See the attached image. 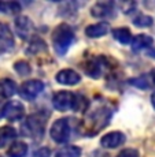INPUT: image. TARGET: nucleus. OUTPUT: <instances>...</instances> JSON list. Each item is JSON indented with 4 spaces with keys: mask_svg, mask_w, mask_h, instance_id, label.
Segmentation results:
<instances>
[{
    "mask_svg": "<svg viewBox=\"0 0 155 157\" xmlns=\"http://www.w3.org/2000/svg\"><path fill=\"white\" fill-rule=\"evenodd\" d=\"M52 105L55 109L60 111V112L70 111V109L78 111V108H80V97L71 92L62 90V92H58L54 94Z\"/></svg>",
    "mask_w": 155,
    "mask_h": 157,
    "instance_id": "7ed1b4c3",
    "label": "nucleus"
},
{
    "mask_svg": "<svg viewBox=\"0 0 155 157\" xmlns=\"http://www.w3.org/2000/svg\"><path fill=\"white\" fill-rule=\"evenodd\" d=\"M18 92L17 83L10 78H3L0 79V97L3 98H10L13 97L15 93Z\"/></svg>",
    "mask_w": 155,
    "mask_h": 157,
    "instance_id": "2eb2a0df",
    "label": "nucleus"
},
{
    "mask_svg": "<svg viewBox=\"0 0 155 157\" xmlns=\"http://www.w3.org/2000/svg\"><path fill=\"white\" fill-rule=\"evenodd\" d=\"M148 55L155 59V49H150V51H148Z\"/></svg>",
    "mask_w": 155,
    "mask_h": 157,
    "instance_id": "c85d7f7f",
    "label": "nucleus"
},
{
    "mask_svg": "<svg viewBox=\"0 0 155 157\" xmlns=\"http://www.w3.org/2000/svg\"><path fill=\"white\" fill-rule=\"evenodd\" d=\"M108 30H110V25H108L107 22H99V23H95V25L87 26L85 33H87V36L91 38H99V37H103V36L107 34Z\"/></svg>",
    "mask_w": 155,
    "mask_h": 157,
    "instance_id": "4468645a",
    "label": "nucleus"
},
{
    "mask_svg": "<svg viewBox=\"0 0 155 157\" xmlns=\"http://www.w3.org/2000/svg\"><path fill=\"white\" fill-rule=\"evenodd\" d=\"M151 77H153V81H154V83H155V68L153 70V72H151Z\"/></svg>",
    "mask_w": 155,
    "mask_h": 157,
    "instance_id": "c756f323",
    "label": "nucleus"
},
{
    "mask_svg": "<svg viewBox=\"0 0 155 157\" xmlns=\"http://www.w3.org/2000/svg\"><path fill=\"white\" fill-rule=\"evenodd\" d=\"M15 26V32L19 36L22 40H29L30 37H33L35 34V26H33V22L29 19L25 15H21L15 19L14 22Z\"/></svg>",
    "mask_w": 155,
    "mask_h": 157,
    "instance_id": "1a4fd4ad",
    "label": "nucleus"
},
{
    "mask_svg": "<svg viewBox=\"0 0 155 157\" xmlns=\"http://www.w3.org/2000/svg\"><path fill=\"white\" fill-rule=\"evenodd\" d=\"M14 48V36L8 25L0 22V52H8Z\"/></svg>",
    "mask_w": 155,
    "mask_h": 157,
    "instance_id": "f8f14e48",
    "label": "nucleus"
},
{
    "mask_svg": "<svg viewBox=\"0 0 155 157\" xmlns=\"http://www.w3.org/2000/svg\"><path fill=\"white\" fill-rule=\"evenodd\" d=\"M50 156H51V150L48 147H41L35 153V157H50Z\"/></svg>",
    "mask_w": 155,
    "mask_h": 157,
    "instance_id": "bb28decb",
    "label": "nucleus"
},
{
    "mask_svg": "<svg viewBox=\"0 0 155 157\" xmlns=\"http://www.w3.org/2000/svg\"><path fill=\"white\" fill-rule=\"evenodd\" d=\"M125 140H126L125 134H122L121 131H113L103 135L102 140H100V145L103 147H106V149H115V147L121 146L125 142Z\"/></svg>",
    "mask_w": 155,
    "mask_h": 157,
    "instance_id": "9b49d317",
    "label": "nucleus"
},
{
    "mask_svg": "<svg viewBox=\"0 0 155 157\" xmlns=\"http://www.w3.org/2000/svg\"><path fill=\"white\" fill-rule=\"evenodd\" d=\"M74 32L67 23H60L58 25L52 33V44L54 49L59 56H63L69 49L71 44L74 43Z\"/></svg>",
    "mask_w": 155,
    "mask_h": 157,
    "instance_id": "f257e3e1",
    "label": "nucleus"
},
{
    "mask_svg": "<svg viewBox=\"0 0 155 157\" xmlns=\"http://www.w3.org/2000/svg\"><path fill=\"white\" fill-rule=\"evenodd\" d=\"M111 117V111L106 107H100V105H96L92 109L88 111L87 117L84 120V124L87 130H92V134L98 132L99 128H103L106 124L108 123V119Z\"/></svg>",
    "mask_w": 155,
    "mask_h": 157,
    "instance_id": "f03ea898",
    "label": "nucleus"
},
{
    "mask_svg": "<svg viewBox=\"0 0 155 157\" xmlns=\"http://www.w3.org/2000/svg\"><path fill=\"white\" fill-rule=\"evenodd\" d=\"M81 149L78 146H66L56 153L55 157H80Z\"/></svg>",
    "mask_w": 155,
    "mask_h": 157,
    "instance_id": "4be33fe9",
    "label": "nucleus"
},
{
    "mask_svg": "<svg viewBox=\"0 0 155 157\" xmlns=\"http://www.w3.org/2000/svg\"><path fill=\"white\" fill-rule=\"evenodd\" d=\"M14 70L19 75H23V77H26V75H29L30 72H32V68H30L29 63L25 62V60H18V62H15Z\"/></svg>",
    "mask_w": 155,
    "mask_h": 157,
    "instance_id": "b1692460",
    "label": "nucleus"
},
{
    "mask_svg": "<svg viewBox=\"0 0 155 157\" xmlns=\"http://www.w3.org/2000/svg\"><path fill=\"white\" fill-rule=\"evenodd\" d=\"M154 43L153 37H150V36L147 34H139L136 36L135 38H132V49L135 51V52H139V51L141 49H145V48L151 47Z\"/></svg>",
    "mask_w": 155,
    "mask_h": 157,
    "instance_id": "dca6fc26",
    "label": "nucleus"
},
{
    "mask_svg": "<svg viewBox=\"0 0 155 157\" xmlns=\"http://www.w3.org/2000/svg\"><path fill=\"white\" fill-rule=\"evenodd\" d=\"M43 89H44V83H43L41 81L29 79V81H26V82H23L22 85H21L18 93H19V96L23 98V100L32 101L43 92Z\"/></svg>",
    "mask_w": 155,
    "mask_h": 157,
    "instance_id": "0eeeda50",
    "label": "nucleus"
},
{
    "mask_svg": "<svg viewBox=\"0 0 155 157\" xmlns=\"http://www.w3.org/2000/svg\"><path fill=\"white\" fill-rule=\"evenodd\" d=\"M43 51H47V45H45V43L41 38L35 37L30 41L28 49H26V53H28V55H36V53L43 52Z\"/></svg>",
    "mask_w": 155,
    "mask_h": 157,
    "instance_id": "aec40b11",
    "label": "nucleus"
},
{
    "mask_svg": "<svg viewBox=\"0 0 155 157\" xmlns=\"http://www.w3.org/2000/svg\"><path fill=\"white\" fill-rule=\"evenodd\" d=\"M25 115V107L21 101H8L3 105V117H6L10 122L21 120Z\"/></svg>",
    "mask_w": 155,
    "mask_h": 157,
    "instance_id": "6e6552de",
    "label": "nucleus"
},
{
    "mask_svg": "<svg viewBox=\"0 0 155 157\" xmlns=\"http://www.w3.org/2000/svg\"><path fill=\"white\" fill-rule=\"evenodd\" d=\"M129 83H132V85H135L136 87H139V89H148V81L145 77H137V78H133V79L129 81Z\"/></svg>",
    "mask_w": 155,
    "mask_h": 157,
    "instance_id": "393cba45",
    "label": "nucleus"
},
{
    "mask_svg": "<svg viewBox=\"0 0 155 157\" xmlns=\"http://www.w3.org/2000/svg\"><path fill=\"white\" fill-rule=\"evenodd\" d=\"M3 116V107H2V102H0V117Z\"/></svg>",
    "mask_w": 155,
    "mask_h": 157,
    "instance_id": "7c9ffc66",
    "label": "nucleus"
},
{
    "mask_svg": "<svg viewBox=\"0 0 155 157\" xmlns=\"http://www.w3.org/2000/svg\"><path fill=\"white\" fill-rule=\"evenodd\" d=\"M107 59L104 56H98V57H91L87 60V63H84L83 68L85 71V74L89 75L92 78H100V75L104 72V70L107 68Z\"/></svg>",
    "mask_w": 155,
    "mask_h": 157,
    "instance_id": "423d86ee",
    "label": "nucleus"
},
{
    "mask_svg": "<svg viewBox=\"0 0 155 157\" xmlns=\"http://www.w3.org/2000/svg\"><path fill=\"white\" fill-rule=\"evenodd\" d=\"M133 25L137 26V28H150L153 25V18L144 14H139L133 19Z\"/></svg>",
    "mask_w": 155,
    "mask_h": 157,
    "instance_id": "5701e85b",
    "label": "nucleus"
},
{
    "mask_svg": "<svg viewBox=\"0 0 155 157\" xmlns=\"http://www.w3.org/2000/svg\"><path fill=\"white\" fill-rule=\"evenodd\" d=\"M51 138L55 141L56 144H65L70 140L71 134V126H70V119H58L55 123L52 124V127L50 130Z\"/></svg>",
    "mask_w": 155,
    "mask_h": 157,
    "instance_id": "39448f33",
    "label": "nucleus"
},
{
    "mask_svg": "<svg viewBox=\"0 0 155 157\" xmlns=\"http://www.w3.org/2000/svg\"><path fill=\"white\" fill-rule=\"evenodd\" d=\"M117 157H139V152L136 149H125Z\"/></svg>",
    "mask_w": 155,
    "mask_h": 157,
    "instance_id": "a878e982",
    "label": "nucleus"
},
{
    "mask_svg": "<svg viewBox=\"0 0 155 157\" xmlns=\"http://www.w3.org/2000/svg\"><path fill=\"white\" fill-rule=\"evenodd\" d=\"M0 157H2V156H0Z\"/></svg>",
    "mask_w": 155,
    "mask_h": 157,
    "instance_id": "2f4dec72",
    "label": "nucleus"
},
{
    "mask_svg": "<svg viewBox=\"0 0 155 157\" xmlns=\"http://www.w3.org/2000/svg\"><path fill=\"white\" fill-rule=\"evenodd\" d=\"M22 132L32 140H41L45 131V119L39 115H30L22 123Z\"/></svg>",
    "mask_w": 155,
    "mask_h": 157,
    "instance_id": "20e7f679",
    "label": "nucleus"
},
{
    "mask_svg": "<svg viewBox=\"0 0 155 157\" xmlns=\"http://www.w3.org/2000/svg\"><path fill=\"white\" fill-rule=\"evenodd\" d=\"M26 153H28V145L22 141L13 142V145L7 150L8 157H25Z\"/></svg>",
    "mask_w": 155,
    "mask_h": 157,
    "instance_id": "a211bd4d",
    "label": "nucleus"
},
{
    "mask_svg": "<svg viewBox=\"0 0 155 157\" xmlns=\"http://www.w3.org/2000/svg\"><path fill=\"white\" fill-rule=\"evenodd\" d=\"M151 104H153V107L155 108V92L153 93V96H151Z\"/></svg>",
    "mask_w": 155,
    "mask_h": 157,
    "instance_id": "cd10ccee",
    "label": "nucleus"
},
{
    "mask_svg": "<svg viewBox=\"0 0 155 157\" xmlns=\"http://www.w3.org/2000/svg\"><path fill=\"white\" fill-rule=\"evenodd\" d=\"M21 4L17 2H0V13L4 14H18L21 11Z\"/></svg>",
    "mask_w": 155,
    "mask_h": 157,
    "instance_id": "412c9836",
    "label": "nucleus"
},
{
    "mask_svg": "<svg viewBox=\"0 0 155 157\" xmlns=\"http://www.w3.org/2000/svg\"><path fill=\"white\" fill-rule=\"evenodd\" d=\"M113 37L118 43H121L122 45H128L132 43V34H130V30L126 28H117L113 32Z\"/></svg>",
    "mask_w": 155,
    "mask_h": 157,
    "instance_id": "6ab92c4d",
    "label": "nucleus"
},
{
    "mask_svg": "<svg viewBox=\"0 0 155 157\" xmlns=\"http://www.w3.org/2000/svg\"><path fill=\"white\" fill-rule=\"evenodd\" d=\"M15 138H17V131H15V128L10 127V126H3V127H0V147H4L6 145L13 142Z\"/></svg>",
    "mask_w": 155,
    "mask_h": 157,
    "instance_id": "f3484780",
    "label": "nucleus"
},
{
    "mask_svg": "<svg viewBox=\"0 0 155 157\" xmlns=\"http://www.w3.org/2000/svg\"><path fill=\"white\" fill-rule=\"evenodd\" d=\"M56 82H59L60 85H67V86H73L77 85L81 81V77L78 75V72H75L74 70L70 68H65V70H60L55 77Z\"/></svg>",
    "mask_w": 155,
    "mask_h": 157,
    "instance_id": "ddd939ff",
    "label": "nucleus"
},
{
    "mask_svg": "<svg viewBox=\"0 0 155 157\" xmlns=\"http://www.w3.org/2000/svg\"><path fill=\"white\" fill-rule=\"evenodd\" d=\"M91 14L95 18H113L115 15V4L111 2H98L91 7Z\"/></svg>",
    "mask_w": 155,
    "mask_h": 157,
    "instance_id": "9d476101",
    "label": "nucleus"
}]
</instances>
